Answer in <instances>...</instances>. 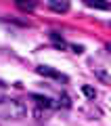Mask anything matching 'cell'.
<instances>
[{
    "instance_id": "9c48e42d",
    "label": "cell",
    "mask_w": 111,
    "mask_h": 126,
    "mask_svg": "<svg viewBox=\"0 0 111 126\" xmlns=\"http://www.w3.org/2000/svg\"><path fill=\"white\" fill-rule=\"evenodd\" d=\"M71 48H73V53H82V50H84V46H78V44H71Z\"/></svg>"
},
{
    "instance_id": "30bf717a",
    "label": "cell",
    "mask_w": 111,
    "mask_h": 126,
    "mask_svg": "<svg viewBox=\"0 0 111 126\" xmlns=\"http://www.w3.org/2000/svg\"><path fill=\"white\" fill-rule=\"evenodd\" d=\"M107 50H109V53H111V44H109V46H107Z\"/></svg>"
},
{
    "instance_id": "6da1fadb",
    "label": "cell",
    "mask_w": 111,
    "mask_h": 126,
    "mask_svg": "<svg viewBox=\"0 0 111 126\" xmlns=\"http://www.w3.org/2000/svg\"><path fill=\"white\" fill-rule=\"evenodd\" d=\"M25 113H27V107L23 101L6 99V97L0 101V118H4V120H21Z\"/></svg>"
},
{
    "instance_id": "277c9868",
    "label": "cell",
    "mask_w": 111,
    "mask_h": 126,
    "mask_svg": "<svg viewBox=\"0 0 111 126\" xmlns=\"http://www.w3.org/2000/svg\"><path fill=\"white\" fill-rule=\"evenodd\" d=\"M86 6L97 11H111V2H94V0H86Z\"/></svg>"
},
{
    "instance_id": "ba28073f",
    "label": "cell",
    "mask_w": 111,
    "mask_h": 126,
    "mask_svg": "<svg viewBox=\"0 0 111 126\" xmlns=\"http://www.w3.org/2000/svg\"><path fill=\"white\" fill-rule=\"evenodd\" d=\"M82 93H84L88 99H94V97H97V90H94L92 86H82Z\"/></svg>"
},
{
    "instance_id": "8992f818",
    "label": "cell",
    "mask_w": 111,
    "mask_h": 126,
    "mask_svg": "<svg viewBox=\"0 0 111 126\" xmlns=\"http://www.w3.org/2000/svg\"><path fill=\"white\" fill-rule=\"evenodd\" d=\"M50 40H53L55 44L59 46V48H65V46H67V42L63 40V36H59L57 32H50Z\"/></svg>"
},
{
    "instance_id": "5b68a950",
    "label": "cell",
    "mask_w": 111,
    "mask_h": 126,
    "mask_svg": "<svg viewBox=\"0 0 111 126\" xmlns=\"http://www.w3.org/2000/svg\"><path fill=\"white\" fill-rule=\"evenodd\" d=\"M31 99L36 101V105H40V107H53V103H50V99H46V97H42V94H31Z\"/></svg>"
},
{
    "instance_id": "8fae6325",
    "label": "cell",
    "mask_w": 111,
    "mask_h": 126,
    "mask_svg": "<svg viewBox=\"0 0 111 126\" xmlns=\"http://www.w3.org/2000/svg\"><path fill=\"white\" fill-rule=\"evenodd\" d=\"M2 99H4V97H2V93H0V101H2Z\"/></svg>"
},
{
    "instance_id": "3957f363",
    "label": "cell",
    "mask_w": 111,
    "mask_h": 126,
    "mask_svg": "<svg viewBox=\"0 0 111 126\" xmlns=\"http://www.w3.org/2000/svg\"><path fill=\"white\" fill-rule=\"evenodd\" d=\"M48 9H53L55 13H67L69 11V2L67 0H48Z\"/></svg>"
},
{
    "instance_id": "7a4b0ae2",
    "label": "cell",
    "mask_w": 111,
    "mask_h": 126,
    "mask_svg": "<svg viewBox=\"0 0 111 126\" xmlns=\"http://www.w3.org/2000/svg\"><path fill=\"white\" fill-rule=\"evenodd\" d=\"M36 72L40 74V76H46V78H55V80H63V82L67 80V76H63V74H59L57 69L48 67V65H38V67H36Z\"/></svg>"
},
{
    "instance_id": "52a82bcc",
    "label": "cell",
    "mask_w": 111,
    "mask_h": 126,
    "mask_svg": "<svg viewBox=\"0 0 111 126\" xmlns=\"http://www.w3.org/2000/svg\"><path fill=\"white\" fill-rule=\"evenodd\" d=\"M17 6H19L21 11H34V9H36V2H21V0H19Z\"/></svg>"
},
{
    "instance_id": "7c38bea8",
    "label": "cell",
    "mask_w": 111,
    "mask_h": 126,
    "mask_svg": "<svg viewBox=\"0 0 111 126\" xmlns=\"http://www.w3.org/2000/svg\"><path fill=\"white\" fill-rule=\"evenodd\" d=\"M109 23H111V21H109Z\"/></svg>"
}]
</instances>
